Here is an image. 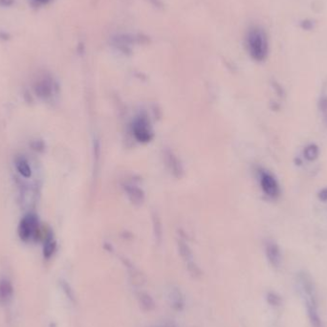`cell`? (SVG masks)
<instances>
[{"label": "cell", "instance_id": "obj_1", "mask_svg": "<svg viewBox=\"0 0 327 327\" xmlns=\"http://www.w3.org/2000/svg\"><path fill=\"white\" fill-rule=\"evenodd\" d=\"M246 44L253 60L262 61L266 59L269 50L267 36L262 29L254 27L249 31L246 38Z\"/></svg>", "mask_w": 327, "mask_h": 327}, {"label": "cell", "instance_id": "obj_2", "mask_svg": "<svg viewBox=\"0 0 327 327\" xmlns=\"http://www.w3.org/2000/svg\"><path fill=\"white\" fill-rule=\"evenodd\" d=\"M39 227L38 216L34 213L26 214L18 226V236L21 240L28 241L36 236Z\"/></svg>", "mask_w": 327, "mask_h": 327}, {"label": "cell", "instance_id": "obj_3", "mask_svg": "<svg viewBox=\"0 0 327 327\" xmlns=\"http://www.w3.org/2000/svg\"><path fill=\"white\" fill-rule=\"evenodd\" d=\"M166 300L171 309L174 311L181 312L185 308V297L181 289L177 286H168L166 290Z\"/></svg>", "mask_w": 327, "mask_h": 327}, {"label": "cell", "instance_id": "obj_4", "mask_svg": "<svg viewBox=\"0 0 327 327\" xmlns=\"http://www.w3.org/2000/svg\"><path fill=\"white\" fill-rule=\"evenodd\" d=\"M260 185L264 194L271 198H277L281 194V188L277 179L267 171L261 172Z\"/></svg>", "mask_w": 327, "mask_h": 327}, {"label": "cell", "instance_id": "obj_5", "mask_svg": "<svg viewBox=\"0 0 327 327\" xmlns=\"http://www.w3.org/2000/svg\"><path fill=\"white\" fill-rule=\"evenodd\" d=\"M304 300V305L306 308L307 316L312 327H324L323 321L320 317L319 309H318V301L317 296L310 297H302Z\"/></svg>", "mask_w": 327, "mask_h": 327}, {"label": "cell", "instance_id": "obj_6", "mask_svg": "<svg viewBox=\"0 0 327 327\" xmlns=\"http://www.w3.org/2000/svg\"><path fill=\"white\" fill-rule=\"evenodd\" d=\"M297 284L299 292L302 297L316 296V286L311 275L306 271H300L297 273Z\"/></svg>", "mask_w": 327, "mask_h": 327}, {"label": "cell", "instance_id": "obj_7", "mask_svg": "<svg viewBox=\"0 0 327 327\" xmlns=\"http://www.w3.org/2000/svg\"><path fill=\"white\" fill-rule=\"evenodd\" d=\"M265 253L269 263L274 268H279L282 264L283 255L280 246L273 241H269L265 246Z\"/></svg>", "mask_w": 327, "mask_h": 327}, {"label": "cell", "instance_id": "obj_8", "mask_svg": "<svg viewBox=\"0 0 327 327\" xmlns=\"http://www.w3.org/2000/svg\"><path fill=\"white\" fill-rule=\"evenodd\" d=\"M38 196H39L38 189L32 186L23 187L20 193V202L22 207L24 208H33L38 202Z\"/></svg>", "mask_w": 327, "mask_h": 327}, {"label": "cell", "instance_id": "obj_9", "mask_svg": "<svg viewBox=\"0 0 327 327\" xmlns=\"http://www.w3.org/2000/svg\"><path fill=\"white\" fill-rule=\"evenodd\" d=\"M34 90L39 98L44 99V100L48 99L49 97H51L52 92H53L52 82L48 79H42L35 84Z\"/></svg>", "mask_w": 327, "mask_h": 327}, {"label": "cell", "instance_id": "obj_10", "mask_svg": "<svg viewBox=\"0 0 327 327\" xmlns=\"http://www.w3.org/2000/svg\"><path fill=\"white\" fill-rule=\"evenodd\" d=\"M14 294V288L10 281L3 279L0 281V302L7 304L11 301Z\"/></svg>", "mask_w": 327, "mask_h": 327}, {"label": "cell", "instance_id": "obj_11", "mask_svg": "<svg viewBox=\"0 0 327 327\" xmlns=\"http://www.w3.org/2000/svg\"><path fill=\"white\" fill-rule=\"evenodd\" d=\"M15 168L21 177L29 179L32 177L33 171L31 168L30 164L24 157H17L15 159Z\"/></svg>", "mask_w": 327, "mask_h": 327}, {"label": "cell", "instance_id": "obj_12", "mask_svg": "<svg viewBox=\"0 0 327 327\" xmlns=\"http://www.w3.org/2000/svg\"><path fill=\"white\" fill-rule=\"evenodd\" d=\"M136 297L137 299L139 300L140 305L142 306V308L146 311H151L155 308V303L153 298L150 297L147 292H144L142 290H138L136 292Z\"/></svg>", "mask_w": 327, "mask_h": 327}, {"label": "cell", "instance_id": "obj_13", "mask_svg": "<svg viewBox=\"0 0 327 327\" xmlns=\"http://www.w3.org/2000/svg\"><path fill=\"white\" fill-rule=\"evenodd\" d=\"M319 155H320V149L315 144L308 145L303 150V156L309 162L317 160L319 158Z\"/></svg>", "mask_w": 327, "mask_h": 327}, {"label": "cell", "instance_id": "obj_14", "mask_svg": "<svg viewBox=\"0 0 327 327\" xmlns=\"http://www.w3.org/2000/svg\"><path fill=\"white\" fill-rule=\"evenodd\" d=\"M56 250V242L52 237H49L45 241L44 246H43V255L45 258L49 259Z\"/></svg>", "mask_w": 327, "mask_h": 327}, {"label": "cell", "instance_id": "obj_15", "mask_svg": "<svg viewBox=\"0 0 327 327\" xmlns=\"http://www.w3.org/2000/svg\"><path fill=\"white\" fill-rule=\"evenodd\" d=\"M266 300H267L268 304L272 307H280L283 303L282 297L273 291H269L266 294Z\"/></svg>", "mask_w": 327, "mask_h": 327}, {"label": "cell", "instance_id": "obj_16", "mask_svg": "<svg viewBox=\"0 0 327 327\" xmlns=\"http://www.w3.org/2000/svg\"><path fill=\"white\" fill-rule=\"evenodd\" d=\"M319 109L322 113L323 122L327 126V96H324L319 101Z\"/></svg>", "mask_w": 327, "mask_h": 327}, {"label": "cell", "instance_id": "obj_17", "mask_svg": "<svg viewBox=\"0 0 327 327\" xmlns=\"http://www.w3.org/2000/svg\"><path fill=\"white\" fill-rule=\"evenodd\" d=\"M61 285H62L61 287H62V289H63L64 293L66 294L67 297L73 301L75 298L74 293H73V291H72L71 287L69 286V284H68V283H65V282H62V284H61Z\"/></svg>", "mask_w": 327, "mask_h": 327}, {"label": "cell", "instance_id": "obj_18", "mask_svg": "<svg viewBox=\"0 0 327 327\" xmlns=\"http://www.w3.org/2000/svg\"><path fill=\"white\" fill-rule=\"evenodd\" d=\"M150 327H178V326L172 322H163Z\"/></svg>", "mask_w": 327, "mask_h": 327}, {"label": "cell", "instance_id": "obj_19", "mask_svg": "<svg viewBox=\"0 0 327 327\" xmlns=\"http://www.w3.org/2000/svg\"><path fill=\"white\" fill-rule=\"evenodd\" d=\"M318 197L321 201L323 202H327V188H325L323 190L320 191V193L318 194Z\"/></svg>", "mask_w": 327, "mask_h": 327}, {"label": "cell", "instance_id": "obj_20", "mask_svg": "<svg viewBox=\"0 0 327 327\" xmlns=\"http://www.w3.org/2000/svg\"><path fill=\"white\" fill-rule=\"evenodd\" d=\"M38 1H40V2H47V1H49V0H38Z\"/></svg>", "mask_w": 327, "mask_h": 327}]
</instances>
